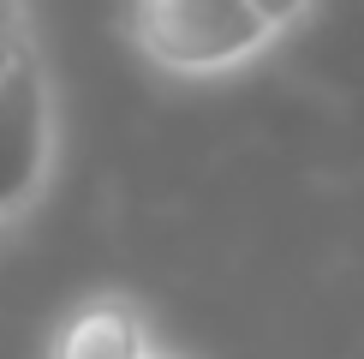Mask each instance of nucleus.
<instances>
[{"label":"nucleus","instance_id":"20e7f679","mask_svg":"<svg viewBox=\"0 0 364 359\" xmlns=\"http://www.w3.org/2000/svg\"><path fill=\"white\" fill-rule=\"evenodd\" d=\"M257 6H263L269 19L281 24V36H287V30H299V24L311 19V6H316V0H257Z\"/></svg>","mask_w":364,"mask_h":359},{"label":"nucleus","instance_id":"f03ea898","mask_svg":"<svg viewBox=\"0 0 364 359\" xmlns=\"http://www.w3.org/2000/svg\"><path fill=\"white\" fill-rule=\"evenodd\" d=\"M54 162H60L54 84L18 6L0 30V228H12L48 192Z\"/></svg>","mask_w":364,"mask_h":359},{"label":"nucleus","instance_id":"423d86ee","mask_svg":"<svg viewBox=\"0 0 364 359\" xmlns=\"http://www.w3.org/2000/svg\"><path fill=\"white\" fill-rule=\"evenodd\" d=\"M156 359H191V353H168V348H161V353H156Z\"/></svg>","mask_w":364,"mask_h":359},{"label":"nucleus","instance_id":"39448f33","mask_svg":"<svg viewBox=\"0 0 364 359\" xmlns=\"http://www.w3.org/2000/svg\"><path fill=\"white\" fill-rule=\"evenodd\" d=\"M18 12V0H0V30H6V19Z\"/></svg>","mask_w":364,"mask_h":359},{"label":"nucleus","instance_id":"7ed1b4c3","mask_svg":"<svg viewBox=\"0 0 364 359\" xmlns=\"http://www.w3.org/2000/svg\"><path fill=\"white\" fill-rule=\"evenodd\" d=\"M156 353H161V335L138 293L90 288L48 329V353L42 359H156Z\"/></svg>","mask_w":364,"mask_h":359},{"label":"nucleus","instance_id":"f257e3e1","mask_svg":"<svg viewBox=\"0 0 364 359\" xmlns=\"http://www.w3.org/2000/svg\"><path fill=\"white\" fill-rule=\"evenodd\" d=\"M126 30L161 78L186 84L233 78L281 42V24L257 0H132Z\"/></svg>","mask_w":364,"mask_h":359}]
</instances>
